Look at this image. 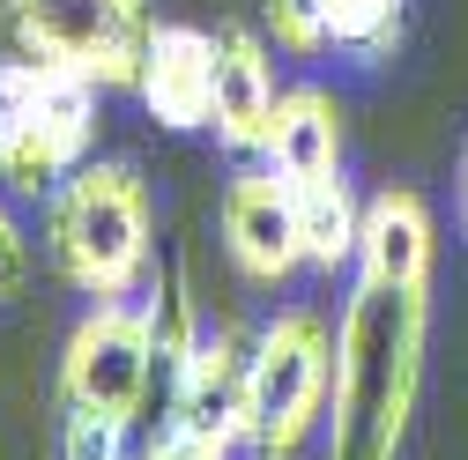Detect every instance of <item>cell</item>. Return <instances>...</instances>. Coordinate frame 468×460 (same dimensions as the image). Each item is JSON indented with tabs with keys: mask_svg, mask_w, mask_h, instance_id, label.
I'll list each match as a JSON object with an SVG mask.
<instances>
[{
	"mask_svg": "<svg viewBox=\"0 0 468 460\" xmlns=\"http://www.w3.org/2000/svg\"><path fill=\"white\" fill-rule=\"evenodd\" d=\"M431 290L357 282L335 327V401H327V460H401L424 393Z\"/></svg>",
	"mask_w": 468,
	"mask_h": 460,
	"instance_id": "6da1fadb",
	"label": "cell"
},
{
	"mask_svg": "<svg viewBox=\"0 0 468 460\" xmlns=\"http://www.w3.org/2000/svg\"><path fill=\"white\" fill-rule=\"evenodd\" d=\"M45 260L90 305L142 298L156 275V208L127 156H90L45 193Z\"/></svg>",
	"mask_w": 468,
	"mask_h": 460,
	"instance_id": "7a4b0ae2",
	"label": "cell"
},
{
	"mask_svg": "<svg viewBox=\"0 0 468 460\" xmlns=\"http://www.w3.org/2000/svg\"><path fill=\"white\" fill-rule=\"evenodd\" d=\"M97 97L75 75H52L37 60H0V186L52 193L97 156Z\"/></svg>",
	"mask_w": 468,
	"mask_h": 460,
	"instance_id": "3957f363",
	"label": "cell"
},
{
	"mask_svg": "<svg viewBox=\"0 0 468 460\" xmlns=\"http://www.w3.org/2000/svg\"><path fill=\"white\" fill-rule=\"evenodd\" d=\"M8 37L23 60L75 75L90 89H134L156 37V0H8Z\"/></svg>",
	"mask_w": 468,
	"mask_h": 460,
	"instance_id": "277c9868",
	"label": "cell"
},
{
	"mask_svg": "<svg viewBox=\"0 0 468 460\" xmlns=\"http://www.w3.org/2000/svg\"><path fill=\"white\" fill-rule=\"evenodd\" d=\"M335 401V327L313 305H290L253 334V445L261 460H290Z\"/></svg>",
	"mask_w": 468,
	"mask_h": 460,
	"instance_id": "5b68a950",
	"label": "cell"
},
{
	"mask_svg": "<svg viewBox=\"0 0 468 460\" xmlns=\"http://www.w3.org/2000/svg\"><path fill=\"white\" fill-rule=\"evenodd\" d=\"M156 386V350H149V312L142 298L120 305H90L60 350V409L104 416V423H142Z\"/></svg>",
	"mask_w": 468,
	"mask_h": 460,
	"instance_id": "8992f818",
	"label": "cell"
},
{
	"mask_svg": "<svg viewBox=\"0 0 468 460\" xmlns=\"http://www.w3.org/2000/svg\"><path fill=\"white\" fill-rule=\"evenodd\" d=\"M216 230L223 253L253 290H282L290 275L305 267V238H298V201H290V179L275 163H239L230 186L216 201Z\"/></svg>",
	"mask_w": 468,
	"mask_h": 460,
	"instance_id": "52a82bcc",
	"label": "cell"
},
{
	"mask_svg": "<svg viewBox=\"0 0 468 460\" xmlns=\"http://www.w3.org/2000/svg\"><path fill=\"white\" fill-rule=\"evenodd\" d=\"M171 431H194L208 445H253V334L208 327L186 371L171 379Z\"/></svg>",
	"mask_w": 468,
	"mask_h": 460,
	"instance_id": "ba28073f",
	"label": "cell"
},
{
	"mask_svg": "<svg viewBox=\"0 0 468 460\" xmlns=\"http://www.w3.org/2000/svg\"><path fill=\"white\" fill-rule=\"evenodd\" d=\"M134 97L164 134L216 127V30L156 23V37L142 52V75H134Z\"/></svg>",
	"mask_w": 468,
	"mask_h": 460,
	"instance_id": "9c48e42d",
	"label": "cell"
},
{
	"mask_svg": "<svg viewBox=\"0 0 468 460\" xmlns=\"http://www.w3.org/2000/svg\"><path fill=\"white\" fill-rule=\"evenodd\" d=\"M275 104H282V89H275L268 37L246 23H216V141L239 163H261Z\"/></svg>",
	"mask_w": 468,
	"mask_h": 460,
	"instance_id": "30bf717a",
	"label": "cell"
},
{
	"mask_svg": "<svg viewBox=\"0 0 468 460\" xmlns=\"http://www.w3.org/2000/svg\"><path fill=\"white\" fill-rule=\"evenodd\" d=\"M431 260H439V223L417 186H379L365 193L357 223V282L379 290H431Z\"/></svg>",
	"mask_w": 468,
	"mask_h": 460,
	"instance_id": "8fae6325",
	"label": "cell"
},
{
	"mask_svg": "<svg viewBox=\"0 0 468 460\" xmlns=\"http://www.w3.org/2000/svg\"><path fill=\"white\" fill-rule=\"evenodd\" d=\"M261 163H275L282 179H320V171H342V104H335L320 82L282 89Z\"/></svg>",
	"mask_w": 468,
	"mask_h": 460,
	"instance_id": "7c38bea8",
	"label": "cell"
},
{
	"mask_svg": "<svg viewBox=\"0 0 468 460\" xmlns=\"http://www.w3.org/2000/svg\"><path fill=\"white\" fill-rule=\"evenodd\" d=\"M290 201H298V238H305V267H313V275H342V267H357L365 193L349 186L342 171H320V179H290Z\"/></svg>",
	"mask_w": 468,
	"mask_h": 460,
	"instance_id": "4fadbf2b",
	"label": "cell"
},
{
	"mask_svg": "<svg viewBox=\"0 0 468 460\" xmlns=\"http://www.w3.org/2000/svg\"><path fill=\"white\" fill-rule=\"evenodd\" d=\"M142 312H149V350H156V386L171 401V379L186 371V357L201 350V298H194V267L186 253H171L156 275H149V290H142Z\"/></svg>",
	"mask_w": 468,
	"mask_h": 460,
	"instance_id": "5bb4252c",
	"label": "cell"
},
{
	"mask_svg": "<svg viewBox=\"0 0 468 460\" xmlns=\"http://www.w3.org/2000/svg\"><path fill=\"white\" fill-rule=\"evenodd\" d=\"M320 30L349 60H394V45L409 30V0H313Z\"/></svg>",
	"mask_w": 468,
	"mask_h": 460,
	"instance_id": "9a60e30c",
	"label": "cell"
},
{
	"mask_svg": "<svg viewBox=\"0 0 468 460\" xmlns=\"http://www.w3.org/2000/svg\"><path fill=\"white\" fill-rule=\"evenodd\" d=\"M60 453L68 460H127V423H104V416L68 409L60 416Z\"/></svg>",
	"mask_w": 468,
	"mask_h": 460,
	"instance_id": "2e32d148",
	"label": "cell"
},
{
	"mask_svg": "<svg viewBox=\"0 0 468 460\" xmlns=\"http://www.w3.org/2000/svg\"><path fill=\"white\" fill-rule=\"evenodd\" d=\"M261 16H268V37L282 52H327V30H320L313 0H261Z\"/></svg>",
	"mask_w": 468,
	"mask_h": 460,
	"instance_id": "e0dca14e",
	"label": "cell"
},
{
	"mask_svg": "<svg viewBox=\"0 0 468 460\" xmlns=\"http://www.w3.org/2000/svg\"><path fill=\"white\" fill-rule=\"evenodd\" d=\"M30 290V230L16 223L8 193H0V305H16Z\"/></svg>",
	"mask_w": 468,
	"mask_h": 460,
	"instance_id": "ac0fdd59",
	"label": "cell"
},
{
	"mask_svg": "<svg viewBox=\"0 0 468 460\" xmlns=\"http://www.w3.org/2000/svg\"><path fill=\"white\" fill-rule=\"evenodd\" d=\"M142 460H230L223 445H208V438H194V431H164Z\"/></svg>",
	"mask_w": 468,
	"mask_h": 460,
	"instance_id": "d6986e66",
	"label": "cell"
},
{
	"mask_svg": "<svg viewBox=\"0 0 468 460\" xmlns=\"http://www.w3.org/2000/svg\"><path fill=\"white\" fill-rule=\"evenodd\" d=\"M461 223H468V156H461Z\"/></svg>",
	"mask_w": 468,
	"mask_h": 460,
	"instance_id": "ffe728a7",
	"label": "cell"
}]
</instances>
